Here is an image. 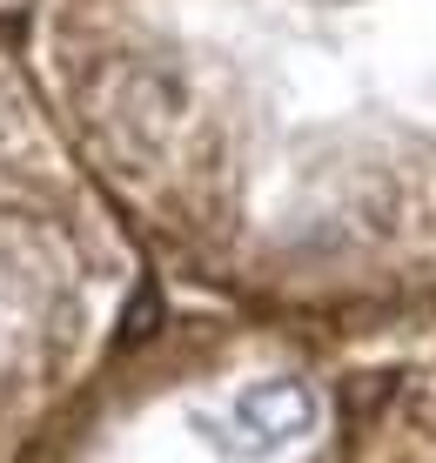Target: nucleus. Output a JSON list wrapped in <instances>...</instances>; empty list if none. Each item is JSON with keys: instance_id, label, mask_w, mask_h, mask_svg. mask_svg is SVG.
I'll return each mask as SVG.
<instances>
[{"instance_id": "nucleus-1", "label": "nucleus", "mask_w": 436, "mask_h": 463, "mask_svg": "<svg viewBox=\"0 0 436 463\" xmlns=\"http://www.w3.org/2000/svg\"><path fill=\"white\" fill-rule=\"evenodd\" d=\"M235 423L249 430V450H282L302 430H316V396L309 383H255L235 396Z\"/></svg>"}]
</instances>
